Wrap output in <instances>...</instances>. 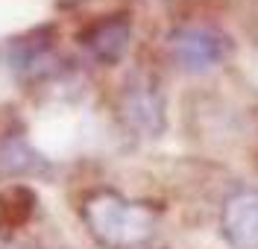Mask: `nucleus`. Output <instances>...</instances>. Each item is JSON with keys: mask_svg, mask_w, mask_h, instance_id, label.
<instances>
[{"mask_svg": "<svg viewBox=\"0 0 258 249\" xmlns=\"http://www.w3.org/2000/svg\"><path fill=\"white\" fill-rule=\"evenodd\" d=\"M88 234L106 249H138L156 234L161 211L144 199H129L114 188H94L80 202Z\"/></svg>", "mask_w": 258, "mask_h": 249, "instance_id": "obj_1", "label": "nucleus"}, {"mask_svg": "<svg viewBox=\"0 0 258 249\" xmlns=\"http://www.w3.org/2000/svg\"><path fill=\"white\" fill-rule=\"evenodd\" d=\"M50 173V161L32 147L18 117L0 120V182H21L27 176Z\"/></svg>", "mask_w": 258, "mask_h": 249, "instance_id": "obj_5", "label": "nucleus"}, {"mask_svg": "<svg viewBox=\"0 0 258 249\" xmlns=\"http://www.w3.org/2000/svg\"><path fill=\"white\" fill-rule=\"evenodd\" d=\"M129 41H132V18H129V12L100 15L91 24H85L80 33V44L100 65H117L126 56Z\"/></svg>", "mask_w": 258, "mask_h": 249, "instance_id": "obj_6", "label": "nucleus"}, {"mask_svg": "<svg viewBox=\"0 0 258 249\" xmlns=\"http://www.w3.org/2000/svg\"><path fill=\"white\" fill-rule=\"evenodd\" d=\"M229 50H232L229 35L206 24H182L167 35L170 59L188 73H206L217 67L229 56Z\"/></svg>", "mask_w": 258, "mask_h": 249, "instance_id": "obj_4", "label": "nucleus"}, {"mask_svg": "<svg viewBox=\"0 0 258 249\" xmlns=\"http://www.w3.org/2000/svg\"><path fill=\"white\" fill-rule=\"evenodd\" d=\"M117 120L135 138H161L167 129V97L161 82L150 70L129 73L117 91Z\"/></svg>", "mask_w": 258, "mask_h": 249, "instance_id": "obj_2", "label": "nucleus"}, {"mask_svg": "<svg viewBox=\"0 0 258 249\" xmlns=\"http://www.w3.org/2000/svg\"><path fill=\"white\" fill-rule=\"evenodd\" d=\"M220 234L232 249H258V188H238L223 199Z\"/></svg>", "mask_w": 258, "mask_h": 249, "instance_id": "obj_7", "label": "nucleus"}, {"mask_svg": "<svg viewBox=\"0 0 258 249\" xmlns=\"http://www.w3.org/2000/svg\"><path fill=\"white\" fill-rule=\"evenodd\" d=\"M38 197L27 182H6L0 188V237H9L35 217Z\"/></svg>", "mask_w": 258, "mask_h": 249, "instance_id": "obj_8", "label": "nucleus"}, {"mask_svg": "<svg viewBox=\"0 0 258 249\" xmlns=\"http://www.w3.org/2000/svg\"><path fill=\"white\" fill-rule=\"evenodd\" d=\"M0 65L12 73L18 82H47L62 73V56L56 50V27H32L18 33L0 44Z\"/></svg>", "mask_w": 258, "mask_h": 249, "instance_id": "obj_3", "label": "nucleus"}]
</instances>
